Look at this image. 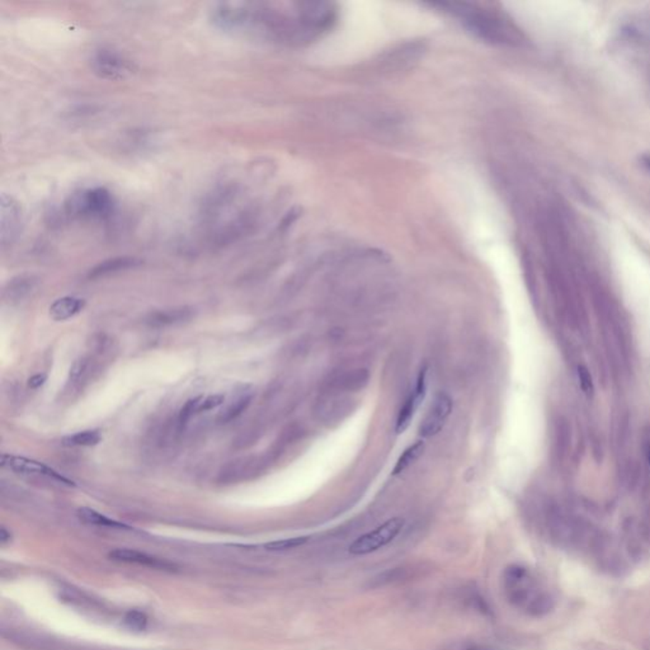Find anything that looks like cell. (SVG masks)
I'll use <instances>...</instances> for the list:
<instances>
[{"label": "cell", "instance_id": "obj_1", "mask_svg": "<svg viewBox=\"0 0 650 650\" xmlns=\"http://www.w3.org/2000/svg\"><path fill=\"white\" fill-rule=\"evenodd\" d=\"M337 19L332 3L300 1L285 6L264 3H220L211 22L225 32H252L274 43L298 45L328 32Z\"/></svg>", "mask_w": 650, "mask_h": 650}, {"label": "cell", "instance_id": "obj_2", "mask_svg": "<svg viewBox=\"0 0 650 650\" xmlns=\"http://www.w3.org/2000/svg\"><path fill=\"white\" fill-rule=\"evenodd\" d=\"M439 6L450 13L469 32L486 43L517 45L522 36L505 14L478 3H442Z\"/></svg>", "mask_w": 650, "mask_h": 650}, {"label": "cell", "instance_id": "obj_3", "mask_svg": "<svg viewBox=\"0 0 650 650\" xmlns=\"http://www.w3.org/2000/svg\"><path fill=\"white\" fill-rule=\"evenodd\" d=\"M503 590L513 607L531 617H544L555 607V598L547 584L527 566L510 564L503 573Z\"/></svg>", "mask_w": 650, "mask_h": 650}, {"label": "cell", "instance_id": "obj_4", "mask_svg": "<svg viewBox=\"0 0 650 650\" xmlns=\"http://www.w3.org/2000/svg\"><path fill=\"white\" fill-rule=\"evenodd\" d=\"M115 208V198L104 187L75 192L65 202V211L74 218L107 219Z\"/></svg>", "mask_w": 650, "mask_h": 650}, {"label": "cell", "instance_id": "obj_5", "mask_svg": "<svg viewBox=\"0 0 650 650\" xmlns=\"http://www.w3.org/2000/svg\"><path fill=\"white\" fill-rule=\"evenodd\" d=\"M405 521L401 517L390 518L381 526H379L365 535L359 536V539L353 541L349 547V553L352 555H366L374 553L381 547H386L391 541L399 535L401 529L404 527Z\"/></svg>", "mask_w": 650, "mask_h": 650}, {"label": "cell", "instance_id": "obj_6", "mask_svg": "<svg viewBox=\"0 0 650 650\" xmlns=\"http://www.w3.org/2000/svg\"><path fill=\"white\" fill-rule=\"evenodd\" d=\"M91 67L99 78L113 82L126 79L135 72L131 61L111 49L96 51L91 56Z\"/></svg>", "mask_w": 650, "mask_h": 650}, {"label": "cell", "instance_id": "obj_7", "mask_svg": "<svg viewBox=\"0 0 650 650\" xmlns=\"http://www.w3.org/2000/svg\"><path fill=\"white\" fill-rule=\"evenodd\" d=\"M23 215L18 202L12 196L3 194L0 198V243L6 248L12 245L22 231Z\"/></svg>", "mask_w": 650, "mask_h": 650}, {"label": "cell", "instance_id": "obj_8", "mask_svg": "<svg viewBox=\"0 0 650 650\" xmlns=\"http://www.w3.org/2000/svg\"><path fill=\"white\" fill-rule=\"evenodd\" d=\"M1 466L11 469L14 473L22 475H32V476H43L52 481H59L61 484L67 486H74L73 481H69L65 476L59 474L54 469L49 468L43 462L19 457V456L3 455L1 456Z\"/></svg>", "mask_w": 650, "mask_h": 650}, {"label": "cell", "instance_id": "obj_9", "mask_svg": "<svg viewBox=\"0 0 650 650\" xmlns=\"http://www.w3.org/2000/svg\"><path fill=\"white\" fill-rule=\"evenodd\" d=\"M452 412V399L446 393H438L432 401L428 413L420 425V435L428 438L436 436L444 428L446 420Z\"/></svg>", "mask_w": 650, "mask_h": 650}, {"label": "cell", "instance_id": "obj_10", "mask_svg": "<svg viewBox=\"0 0 650 650\" xmlns=\"http://www.w3.org/2000/svg\"><path fill=\"white\" fill-rule=\"evenodd\" d=\"M38 279L33 274H19L13 277L4 287L3 298L8 304L17 305L36 291Z\"/></svg>", "mask_w": 650, "mask_h": 650}, {"label": "cell", "instance_id": "obj_11", "mask_svg": "<svg viewBox=\"0 0 650 650\" xmlns=\"http://www.w3.org/2000/svg\"><path fill=\"white\" fill-rule=\"evenodd\" d=\"M110 558L116 561L150 566L154 569H162V571H174L176 569V566L168 560L159 559L152 555L141 553L138 550H131V549H116L113 551H111Z\"/></svg>", "mask_w": 650, "mask_h": 650}, {"label": "cell", "instance_id": "obj_12", "mask_svg": "<svg viewBox=\"0 0 650 650\" xmlns=\"http://www.w3.org/2000/svg\"><path fill=\"white\" fill-rule=\"evenodd\" d=\"M142 262L135 257H116L98 263L97 266L91 268L88 274L89 280L103 279L111 274H120L123 271H128L133 268L139 267Z\"/></svg>", "mask_w": 650, "mask_h": 650}, {"label": "cell", "instance_id": "obj_13", "mask_svg": "<svg viewBox=\"0 0 650 650\" xmlns=\"http://www.w3.org/2000/svg\"><path fill=\"white\" fill-rule=\"evenodd\" d=\"M192 316H194V310L191 308L184 306V308L154 311L146 318L145 323L152 328H164V327L189 322V319H192Z\"/></svg>", "mask_w": 650, "mask_h": 650}, {"label": "cell", "instance_id": "obj_14", "mask_svg": "<svg viewBox=\"0 0 650 650\" xmlns=\"http://www.w3.org/2000/svg\"><path fill=\"white\" fill-rule=\"evenodd\" d=\"M85 308V300L74 296H65L57 298L54 304L50 306V315L56 322L67 320L79 314Z\"/></svg>", "mask_w": 650, "mask_h": 650}, {"label": "cell", "instance_id": "obj_15", "mask_svg": "<svg viewBox=\"0 0 650 650\" xmlns=\"http://www.w3.org/2000/svg\"><path fill=\"white\" fill-rule=\"evenodd\" d=\"M78 517L82 522L86 525H93V526H101V527H110V529H128L130 527L125 523L117 522L112 518L104 516L97 510H91V508H79L78 510Z\"/></svg>", "mask_w": 650, "mask_h": 650}, {"label": "cell", "instance_id": "obj_16", "mask_svg": "<svg viewBox=\"0 0 650 650\" xmlns=\"http://www.w3.org/2000/svg\"><path fill=\"white\" fill-rule=\"evenodd\" d=\"M423 450H425V442L422 441H418L412 446H409L399 457L396 468L393 470V474H400L405 469L409 468L415 460L420 459V456L423 454Z\"/></svg>", "mask_w": 650, "mask_h": 650}, {"label": "cell", "instance_id": "obj_17", "mask_svg": "<svg viewBox=\"0 0 650 650\" xmlns=\"http://www.w3.org/2000/svg\"><path fill=\"white\" fill-rule=\"evenodd\" d=\"M420 401L415 398V396H410L405 404L403 405V408L400 409V413L398 415V420H396V433H403L408 428V425L410 423V420L413 418L414 412L415 409L420 405Z\"/></svg>", "mask_w": 650, "mask_h": 650}, {"label": "cell", "instance_id": "obj_18", "mask_svg": "<svg viewBox=\"0 0 650 650\" xmlns=\"http://www.w3.org/2000/svg\"><path fill=\"white\" fill-rule=\"evenodd\" d=\"M250 401H252V394L245 393L243 396H239L237 400L234 401L231 405L228 407L226 410L221 413L219 417L220 422L228 423V422L237 418L240 414L247 410V408L250 407Z\"/></svg>", "mask_w": 650, "mask_h": 650}, {"label": "cell", "instance_id": "obj_19", "mask_svg": "<svg viewBox=\"0 0 650 650\" xmlns=\"http://www.w3.org/2000/svg\"><path fill=\"white\" fill-rule=\"evenodd\" d=\"M99 441H101V435L98 431L78 432V433L67 436V437L62 439V442L67 446H83V447L94 446Z\"/></svg>", "mask_w": 650, "mask_h": 650}, {"label": "cell", "instance_id": "obj_20", "mask_svg": "<svg viewBox=\"0 0 650 650\" xmlns=\"http://www.w3.org/2000/svg\"><path fill=\"white\" fill-rule=\"evenodd\" d=\"M91 370V361L86 357H82L74 362L70 374H69V381L73 385H79L82 381H84L85 377L88 376Z\"/></svg>", "mask_w": 650, "mask_h": 650}, {"label": "cell", "instance_id": "obj_21", "mask_svg": "<svg viewBox=\"0 0 650 650\" xmlns=\"http://www.w3.org/2000/svg\"><path fill=\"white\" fill-rule=\"evenodd\" d=\"M309 540L308 536H300V537H291V539H284V540L272 541L264 545L267 550H274V551H280V550H288V549H295V547L304 545L306 541Z\"/></svg>", "mask_w": 650, "mask_h": 650}, {"label": "cell", "instance_id": "obj_22", "mask_svg": "<svg viewBox=\"0 0 650 650\" xmlns=\"http://www.w3.org/2000/svg\"><path fill=\"white\" fill-rule=\"evenodd\" d=\"M202 405H203V396H198V398L187 401L179 412V422L186 423L195 414L202 412Z\"/></svg>", "mask_w": 650, "mask_h": 650}, {"label": "cell", "instance_id": "obj_23", "mask_svg": "<svg viewBox=\"0 0 650 650\" xmlns=\"http://www.w3.org/2000/svg\"><path fill=\"white\" fill-rule=\"evenodd\" d=\"M125 624L133 630L141 632V630H145L146 629L147 617H146V615L144 612H140L138 610H131L125 616Z\"/></svg>", "mask_w": 650, "mask_h": 650}, {"label": "cell", "instance_id": "obj_24", "mask_svg": "<svg viewBox=\"0 0 650 650\" xmlns=\"http://www.w3.org/2000/svg\"><path fill=\"white\" fill-rule=\"evenodd\" d=\"M578 380L581 383V389L583 390L584 394L590 396L595 393V383L590 376V371L585 366H578Z\"/></svg>", "mask_w": 650, "mask_h": 650}, {"label": "cell", "instance_id": "obj_25", "mask_svg": "<svg viewBox=\"0 0 650 650\" xmlns=\"http://www.w3.org/2000/svg\"><path fill=\"white\" fill-rule=\"evenodd\" d=\"M223 403H224V396H207V398H203L202 412H207V410L215 409V408L221 405Z\"/></svg>", "mask_w": 650, "mask_h": 650}, {"label": "cell", "instance_id": "obj_26", "mask_svg": "<svg viewBox=\"0 0 650 650\" xmlns=\"http://www.w3.org/2000/svg\"><path fill=\"white\" fill-rule=\"evenodd\" d=\"M46 379H47V376H46L45 374H37V375H33V376L30 377V380H28V386H30V389H37V388L43 386L45 381H46Z\"/></svg>", "mask_w": 650, "mask_h": 650}, {"label": "cell", "instance_id": "obj_27", "mask_svg": "<svg viewBox=\"0 0 650 650\" xmlns=\"http://www.w3.org/2000/svg\"><path fill=\"white\" fill-rule=\"evenodd\" d=\"M455 650H497L492 648V646H488V645L483 644H476V643H465V644H461L457 649Z\"/></svg>", "mask_w": 650, "mask_h": 650}, {"label": "cell", "instance_id": "obj_28", "mask_svg": "<svg viewBox=\"0 0 650 650\" xmlns=\"http://www.w3.org/2000/svg\"><path fill=\"white\" fill-rule=\"evenodd\" d=\"M11 537H12V535H11V532H9L6 527H1V529H0V542H1L3 545H6L8 541H11Z\"/></svg>", "mask_w": 650, "mask_h": 650}, {"label": "cell", "instance_id": "obj_29", "mask_svg": "<svg viewBox=\"0 0 650 650\" xmlns=\"http://www.w3.org/2000/svg\"><path fill=\"white\" fill-rule=\"evenodd\" d=\"M646 456H648V461H649L650 465V441L648 442V446H646Z\"/></svg>", "mask_w": 650, "mask_h": 650}]
</instances>
